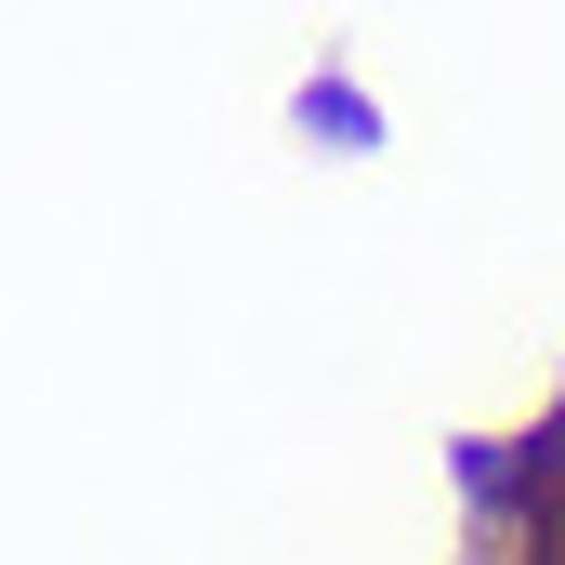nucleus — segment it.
Returning a JSON list of instances; mask_svg holds the SVG:
<instances>
[{
  "label": "nucleus",
  "instance_id": "f257e3e1",
  "mask_svg": "<svg viewBox=\"0 0 565 565\" xmlns=\"http://www.w3.org/2000/svg\"><path fill=\"white\" fill-rule=\"evenodd\" d=\"M473 487H487V565H565V408L513 434Z\"/></svg>",
  "mask_w": 565,
  "mask_h": 565
}]
</instances>
